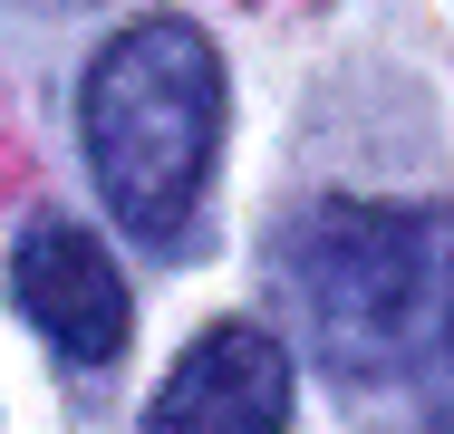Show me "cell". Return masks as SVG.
<instances>
[{
  "label": "cell",
  "instance_id": "1",
  "mask_svg": "<svg viewBox=\"0 0 454 434\" xmlns=\"http://www.w3.org/2000/svg\"><path fill=\"white\" fill-rule=\"evenodd\" d=\"M290 299L348 386H435L454 367V203H319L290 232Z\"/></svg>",
  "mask_w": 454,
  "mask_h": 434
},
{
  "label": "cell",
  "instance_id": "2",
  "mask_svg": "<svg viewBox=\"0 0 454 434\" xmlns=\"http://www.w3.org/2000/svg\"><path fill=\"white\" fill-rule=\"evenodd\" d=\"M78 126H88V165H97L106 213L145 252H175L193 232L203 174H213V145H223V58H213V39L193 19L116 29L88 68Z\"/></svg>",
  "mask_w": 454,
  "mask_h": 434
},
{
  "label": "cell",
  "instance_id": "3",
  "mask_svg": "<svg viewBox=\"0 0 454 434\" xmlns=\"http://www.w3.org/2000/svg\"><path fill=\"white\" fill-rule=\"evenodd\" d=\"M145 434H290V347L252 319H223L175 357Z\"/></svg>",
  "mask_w": 454,
  "mask_h": 434
},
{
  "label": "cell",
  "instance_id": "4",
  "mask_svg": "<svg viewBox=\"0 0 454 434\" xmlns=\"http://www.w3.org/2000/svg\"><path fill=\"white\" fill-rule=\"evenodd\" d=\"M10 299H20V319H29L39 338L59 347V357H78V367H106V357L126 347V280H116L106 242L78 232V222H59V213H39V222L20 232Z\"/></svg>",
  "mask_w": 454,
  "mask_h": 434
}]
</instances>
